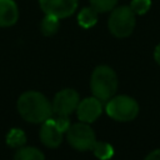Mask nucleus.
<instances>
[{"label": "nucleus", "mask_w": 160, "mask_h": 160, "mask_svg": "<svg viewBox=\"0 0 160 160\" xmlns=\"http://www.w3.org/2000/svg\"><path fill=\"white\" fill-rule=\"evenodd\" d=\"M20 115L30 122H44L52 114L49 100L38 91H26L18 100Z\"/></svg>", "instance_id": "f257e3e1"}, {"label": "nucleus", "mask_w": 160, "mask_h": 160, "mask_svg": "<svg viewBox=\"0 0 160 160\" xmlns=\"http://www.w3.org/2000/svg\"><path fill=\"white\" fill-rule=\"evenodd\" d=\"M90 85L94 96L100 101H106L112 98L118 89V76L110 66L100 65L92 71Z\"/></svg>", "instance_id": "f03ea898"}, {"label": "nucleus", "mask_w": 160, "mask_h": 160, "mask_svg": "<svg viewBox=\"0 0 160 160\" xmlns=\"http://www.w3.org/2000/svg\"><path fill=\"white\" fill-rule=\"evenodd\" d=\"M135 24V12L128 5L114 8L108 21L110 32L116 38H126L131 35Z\"/></svg>", "instance_id": "7ed1b4c3"}, {"label": "nucleus", "mask_w": 160, "mask_h": 160, "mask_svg": "<svg viewBox=\"0 0 160 160\" xmlns=\"http://www.w3.org/2000/svg\"><path fill=\"white\" fill-rule=\"evenodd\" d=\"M106 112L110 118L118 121H130L136 118L139 112L138 102L126 95L111 98L106 104Z\"/></svg>", "instance_id": "20e7f679"}, {"label": "nucleus", "mask_w": 160, "mask_h": 160, "mask_svg": "<svg viewBox=\"0 0 160 160\" xmlns=\"http://www.w3.org/2000/svg\"><path fill=\"white\" fill-rule=\"evenodd\" d=\"M68 141L69 144L80 151L91 150L96 142L95 132L86 124H74L68 129Z\"/></svg>", "instance_id": "39448f33"}, {"label": "nucleus", "mask_w": 160, "mask_h": 160, "mask_svg": "<svg viewBox=\"0 0 160 160\" xmlns=\"http://www.w3.org/2000/svg\"><path fill=\"white\" fill-rule=\"evenodd\" d=\"M79 105V95L72 89H65L58 92L52 101V111L56 115L69 116Z\"/></svg>", "instance_id": "423d86ee"}, {"label": "nucleus", "mask_w": 160, "mask_h": 160, "mask_svg": "<svg viewBox=\"0 0 160 160\" xmlns=\"http://www.w3.org/2000/svg\"><path fill=\"white\" fill-rule=\"evenodd\" d=\"M41 10L46 15L64 19L75 12L78 9V0H39Z\"/></svg>", "instance_id": "0eeeda50"}, {"label": "nucleus", "mask_w": 160, "mask_h": 160, "mask_svg": "<svg viewBox=\"0 0 160 160\" xmlns=\"http://www.w3.org/2000/svg\"><path fill=\"white\" fill-rule=\"evenodd\" d=\"M102 106L101 101L98 98H86L79 101L76 108L78 118L84 122H92L95 121L101 114Z\"/></svg>", "instance_id": "6e6552de"}, {"label": "nucleus", "mask_w": 160, "mask_h": 160, "mask_svg": "<svg viewBox=\"0 0 160 160\" xmlns=\"http://www.w3.org/2000/svg\"><path fill=\"white\" fill-rule=\"evenodd\" d=\"M40 139L44 145L48 148H56L62 141V131L55 125L54 120L49 118L42 122L41 130H40Z\"/></svg>", "instance_id": "1a4fd4ad"}, {"label": "nucleus", "mask_w": 160, "mask_h": 160, "mask_svg": "<svg viewBox=\"0 0 160 160\" xmlns=\"http://www.w3.org/2000/svg\"><path fill=\"white\" fill-rule=\"evenodd\" d=\"M19 19V9L14 0H0V26H12Z\"/></svg>", "instance_id": "9d476101"}, {"label": "nucleus", "mask_w": 160, "mask_h": 160, "mask_svg": "<svg viewBox=\"0 0 160 160\" xmlns=\"http://www.w3.org/2000/svg\"><path fill=\"white\" fill-rule=\"evenodd\" d=\"M78 22L84 29L92 28L98 22V11L92 6L81 9V11L78 14Z\"/></svg>", "instance_id": "9b49d317"}, {"label": "nucleus", "mask_w": 160, "mask_h": 160, "mask_svg": "<svg viewBox=\"0 0 160 160\" xmlns=\"http://www.w3.org/2000/svg\"><path fill=\"white\" fill-rule=\"evenodd\" d=\"M59 20H60V19H58L56 16L46 15V16L42 19L41 25H40L41 32H42L45 36H51V35L56 34L58 30H59V26H60Z\"/></svg>", "instance_id": "f8f14e48"}, {"label": "nucleus", "mask_w": 160, "mask_h": 160, "mask_svg": "<svg viewBox=\"0 0 160 160\" xmlns=\"http://www.w3.org/2000/svg\"><path fill=\"white\" fill-rule=\"evenodd\" d=\"M14 160H45V158L36 148H21L16 151Z\"/></svg>", "instance_id": "ddd939ff"}, {"label": "nucleus", "mask_w": 160, "mask_h": 160, "mask_svg": "<svg viewBox=\"0 0 160 160\" xmlns=\"http://www.w3.org/2000/svg\"><path fill=\"white\" fill-rule=\"evenodd\" d=\"M95 154V156L100 160H109L114 155V149L110 144L104 141H96L91 149Z\"/></svg>", "instance_id": "4468645a"}, {"label": "nucleus", "mask_w": 160, "mask_h": 160, "mask_svg": "<svg viewBox=\"0 0 160 160\" xmlns=\"http://www.w3.org/2000/svg\"><path fill=\"white\" fill-rule=\"evenodd\" d=\"M26 142V135L20 129H11L6 136V144L11 148H21Z\"/></svg>", "instance_id": "2eb2a0df"}, {"label": "nucleus", "mask_w": 160, "mask_h": 160, "mask_svg": "<svg viewBox=\"0 0 160 160\" xmlns=\"http://www.w3.org/2000/svg\"><path fill=\"white\" fill-rule=\"evenodd\" d=\"M90 4L98 12H106L116 6L118 0H90Z\"/></svg>", "instance_id": "dca6fc26"}, {"label": "nucleus", "mask_w": 160, "mask_h": 160, "mask_svg": "<svg viewBox=\"0 0 160 160\" xmlns=\"http://www.w3.org/2000/svg\"><path fill=\"white\" fill-rule=\"evenodd\" d=\"M151 6V0H131L130 9L135 12V15H144L149 11Z\"/></svg>", "instance_id": "f3484780"}, {"label": "nucleus", "mask_w": 160, "mask_h": 160, "mask_svg": "<svg viewBox=\"0 0 160 160\" xmlns=\"http://www.w3.org/2000/svg\"><path fill=\"white\" fill-rule=\"evenodd\" d=\"M55 125L60 129V131H68L69 126H70V121H69V118L65 116V115H56V118L52 119Z\"/></svg>", "instance_id": "a211bd4d"}, {"label": "nucleus", "mask_w": 160, "mask_h": 160, "mask_svg": "<svg viewBox=\"0 0 160 160\" xmlns=\"http://www.w3.org/2000/svg\"><path fill=\"white\" fill-rule=\"evenodd\" d=\"M145 160H160V149H156L154 151H151L146 158Z\"/></svg>", "instance_id": "6ab92c4d"}, {"label": "nucleus", "mask_w": 160, "mask_h": 160, "mask_svg": "<svg viewBox=\"0 0 160 160\" xmlns=\"http://www.w3.org/2000/svg\"><path fill=\"white\" fill-rule=\"evenodd\" d=\"M154 58L156 60V62L160 65V44L155 48V51H154Z\"/></svg>", "instance_id": "aec40b11"}]
</instances>
